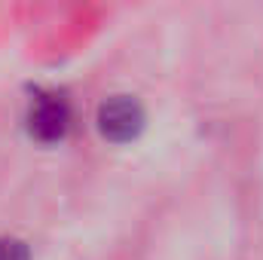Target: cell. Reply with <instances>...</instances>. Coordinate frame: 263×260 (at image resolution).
Masks as SVG:
<instances>
[{"label": "cell", "mask_w": 263, "mask_h": 260, "mask_svg": "<svg viewBox=\"0 0 263 260\" xmlns=\"http://www.w3.org/2000/svg\"><path fill=\"white\" fill-rule=\"evenodd\" d=\"M0 260H31V248L22 239L3 236L0 239Z\"/></svg>", "instance_id": "3"}, {"label": "cell", "mask_w": 263, "mask_h": 260, "mask_svg": "<svg viewBox=\"0 0 263 260\" xmlns=\"http://www.w3.org/2000/svg\"><path fill=\"white\" fill-rule=\"evenodd\" d=\"M144 107L132 95H110L98 107V132L114 144H129L144 132Z\"/></svg>", "instance_id": "1"}, {"label": "cell", "mask_w": 263, "mask_h": 260, "mask_svg": "<svg viewBox=\"0 0 263 260\" xmlns=\"http://www.w3.org/2000/svg\"><path fill=\"white\" fill-rule=\"evenodd\" d=\"M28 129L37 141L43 144H55L62 141L70 129V107L65 98L59 95H40L28 114Z\"/></svg>", "instance_id": "2"}]
</instances>
